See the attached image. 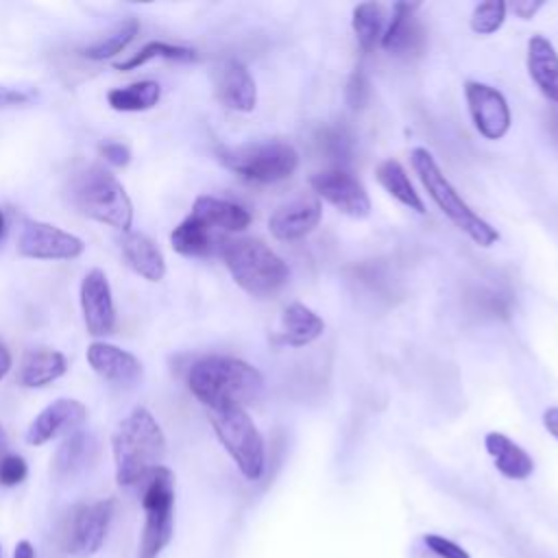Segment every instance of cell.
I'll use <instances>...</instances> for the list:
<instances>
[{"instance_id": "6da1fadb", "label": "cell", "mask_w": 558, "mask_h": 558, "mask_svg": "<svg viewBox=\"0 0 558 558\" xmlns=\"http://www.w3.org/2000/svg\"><path fill=\"white\" fill-rule=\"evenodd\" d=\"M190 392L207 408H244L264 390L262 373L233 355H205L187 371Z\"/></svg>"}, {"instance_id": "7a4b0ae2", "label": "cell", "mask_w": 558, "mask_h": 558, "mask_svg": "<svg viewBox=\"0 0 558 558\" xmlns=\"http://www.w3.org/2000/svg\"><path fill=\"white\" fill-rule=\"evenodd\" d=\"M116 482L133 486L144 482L148 473L161 466L166 456V436L150 410L133 408L116 427L111 436Z\"/></svg>"}, {"instance_id": "3957f363", "label": "cell", "mask_w": 558, "mask_h": 558, "mask_svg": "<svg viewBox=\"0 0 558 558\" xmlns=\"http://www.w3.org/2000/svg\"><path fill=\"white\" fill-rule=\"evenodd\" d=\"M410 161L418 181L427 190L429 198L453 222L456 229H460L471 242H475L482 248H488L499 240V231L488 220H484L477 211L471 209V205L460 196L453 183L445 177L438 161L427 148L423 146L412 148Z\"/></svg>"}, {"instance_id": "277c9868", "label": "cell", "mask_w": 558, "mask_h": 558, "mask_svg": "<svg viewBox=\"0 0 558 558\" xmlns=\"http://www.w3.org/2000/svg\"><path fill=\"white\" fill-rule=\"evenodd\" d=\"M220 257L231 279L251 296H272L290 279L288 264L257 238H229Z\"/></svg>"}, {"instance_id": "5b68a950", "label": "cell", "mask_w": 558, "mask_h": 558, "mask_svg": "<svg viewBox=\"0 0 558 558\" xmlns=\"http://www.w3.org/2000/svg\"><path fill=\"white\" fill-rule=\"evenodd\" d=\"M72 203L74 207L102 225H109L122 233L131 231L133 225V203L124 185L105 168L89 166L72 181Z\"/></svg>"}, {"instance_id": "8992f818", "label": "cell", "mask_w": 558, "mask_h": 558, "mask_svg": "<svg viewBox=\"0 0 558 558\" xmlns=\"http://www.w3.org/2000/svg\"><path fill=\"white\" fill-rule=\"evenodd\" d=\"M218 161L240 179L257 185L279 183L299 168V153L281 140H262L218 150Z\"/></svg>"}, {"instance_id": "52a82bcc", "label": "cell", "mask_w": 558, "mask_h": 558, "mask_svg": "<svg viewBox=\"0 0 558 558\" xmlns=\"http://www.w3.org/2000/svg\"><path fill=\"white\" fill-rule=\"evenodd\" d=\"M209 423L238 471L248 482H257L266 469V445L248 412L244 408L209 410Z\"/></svg>"}, {"instance_id": "ba28073f", "label": "cell", "mask_w": 558, "mask_h": 558, "mask_svg": "<svg viewBox=\"0 0 558 558\" xmlns=\"http://www.w3.org/2000/svg\"><path fill=\"white\" fill-rule=\"evenodd\" d=\"M142 508L144 527L137 558H157L174 532V473L168 466L153 469L144 480Z\"/></svg>"}, {"instance_id": "9c48e42d", "label": "cell", "mask_w": 558, "mask_h": 558, "mask_svg": "<svg viewBox=\"0 0 558 558\" xmlns=\"http://www.w3.org/2000/svg\"><path fill=\"white\" fill-rule=\"evenodd\" d=\"M310 185L318 198L351 218H366L371 214V196L364 183L347 168H327L310 177Z\"/></svg>"}, {"instance_id": "30bf717a", "label": "cell", "mask_w": 558, "mask_h": 558, "mask_svg": "<svg viewBox=\"0 0 558 558\" xmlns=\"http://www.w3.org/2000/svg\"><path fill=\"white\" fill-rule=\"evenodd\" d=\"M85 242L50 222L24 220L17 235V253L28 259H74L83 255Z\"/></svg>"}, {"instance_id": "8fae6325", "label": "cell", "mask_w": 558, "mask_h": 558, "mask_svg": "<svg viewBox=\"0 0 558 558\" xmlns=\"http://www.w3.org/2000/svg\"><path fill=\"white\" fill-rule=\"evenodd\" d=\"M464 98L473 126L482 137L501 140L510 131V107L497 87L480 81H466Z\"/></svg>"}, {"instance_id": "7c38bea8", "label": "cell", "mask_w": 558, "mask_h": 558, "mask_svg": "<svg viewBox=\"0 0 558 558\" xmlns=\"http://www.w3.org/2000/svg\"><path fill=\"white\" fill-rule=\"evenodd\" d=\"M113 512L116 499H100L76 508L65 532V551L81 558L96 554L105 543Z\"/></svg>"}, {"instance_id": "4fadbf2b", "label": "cell", "mask_w": 558, "mask_h": 558, "mask_svg": "<svg viewBox=\"0 0 558 558\" xmlns=\"http://www.w3.org/2000/svg\"><path fill=\"white\" fill-rule=\"evenodd\" d=\"M78 299L87 333L96 338L111 333L116 325V305L109 279L100 268H92L85 272Z\"/></svg>"}, {"instance_id": "5bb4252c", "label": "cell", "mask_w": 558, "mask_h": 558, "mask_svg": "<svg viewBox=\"0 0 558 558\" xmlns=\"http://www.w3.org/2000/svg\"><path fill=\"white\" fill-rule=\"evenodd\" d=\"M87 418V408L78 399L61 397L48 403L28 425L26 442L33 447L46 445L57 436H68L83 425Z\"/></svg>"}, {"instance_id": "9a60e30c", "label": "cell", "mask_w": 558, "mask_h": 558, "mask_svg": "<svg viewBox=\"0 0 558 558\" xmlns=\"http://www.w3.org/2000/svg\"><path fill=\"white\" fill-rule=\"evenodd\" d=\"M214 94L231 111L248 113L257 105V87L248 68L238 59H225L214 70Z\"/></svg>"}, {"instance_id": "2e32d148", "label": "cell", "mask_w": 558, "mask_h": 558, "mask_svg": "<svg viewBox=\"0 0 558 558\" xmlns=\"http://www.w3.org/2000/svg\"><path fill=\"white\" fill-rule=\"evenodd\" d=\"M190 216L218 240H229V233H240L251 225V214L246 207L211 194L196 196Z\"/></svg>"}, {"instance_id": "e0dca14e", "label": "cell", "mask_w": 558, "mask_h": 558, "mask_svg": "<svg viewBox=\"0 0 558 558\" xmlns=\"http://www.w3.org/2000/svg\"><path fill=\"white\" fill-rule=\"evenodd\" d=\"M323 216V205L316 196H299L279 205L270 218L268 229L270 235L279 242H294L310 235Z\"/></svg>"}, {"instance_id": "ac0fdd59", "label": "cell", "mask_w": 558, "mask_h": 558, "mask_svg": "<svg viewBox=\"0 0 558 558\" xmlns=\"http://www.w3.org/2000/svg\"><path fill=\"white\" fill-rule=\"evenodd\" d=\"M87 362L102 379L120 388H133L144 377V366L131 351L105 340H96L87 347Z\"/></svg>"}, {"instance_id": "d6986e66", "label": "cell", "mask_w": 558, "mask_h": 558, "mask_svg": "<svg viewBox=\"0 0 558 558\" xmlns=\"http://www.w3.org/2000/svg\"><path fill=\"white\" fill-rule=\"evenodd\" d=\"M421 7L410 2H397L392 7V17L384 28L381 48L397 57L418 54L425 46V28L414 15Z\"/></svg>"}, {"instance_id": "ffe728a7", "label": "cell", "mask_w": 558, "mask_h": 558, "mask_svg": "<svg viewBox=\"0 0 558 558\" xmlns=\"http://www.w3.org/2000/svg\"><path fill=\"white\" fill-rule=\"evenodd\" d=\"M527 72L541 94L558 105V52L545 35H532L527 39Z\"/></svg>"}, {"instance_id": "44dd1931", "label": "cell", "mask_w": 558, "mask_h": 558, "mask_svg": "<svg viewBox=\"0 0 558 558\" xmlns=\"http://www.w3.org/2000/svg\"><path fill=\"white\" fill-rule=\"evenodd\" d=\"M120 251L126 264L146 281H161L166 275V257L161 248L144 233L126 231L120 238Z\"/></svg>"}, {"instance_id": "7402d4cb", "label": "cell", "mask_w": 558, "mask_h": 558, "mask_svg": "<svg viewBox=\"0 0 558 558\" xmlns=\"http://www.w3.org/2000/svg\"><path fill=\"white\" fill-rule=\"evenodd\" d=\"M96 458H98L96 436L78 427L72 434H68L59 445L52 460V469L59 477H74L85 469H89Z\"/></svg>"}, {"instance_id": "603a6c76", "label": "cell", "mask_w": 558, "mask_h": 558, "mask_svg": "<svg viewBox=\"0 0 558 558\" xmlns=\"http://www.w3.org/2000/svg\"><path fill=\"white\" fill-rule=\"evenodd\" d=\"M484 447L493 458L495 469L508 480H527L534 473L532 456L517 445L510 436L501 432H488L484 436Z\"/></svg>"}, {"instance_id": "cb8c5ba5", "label": "cell", "mask_w": 558, "mask_h": 558, "mask_svg": "<svg viewBox=\"0 0 558 558\" xmlns=\"http://www.w3.org/2000/svg\"><path fill=\"white\" fill-rule=\"evenodd\" d=\"M325 331V320L307 305L294 301L281 314L277 342L286 347H307Z\"/></svg>"}, {"instance_id": "d4e9b609", "label": "cell", "mask_w": 558, "mask_h": 558, "mask_svg": "<svg viewBox=\"0 0 558 558\" xmlns=\"http://www.w3.org/2000/svg\"><path fill=\"white\" fill-rule=\"evenodd\" d=\"M68 371V360L61 351L54 349H31L24 353L17 381L24 388H44L54 379L63 377Z\"/></svg>"}, {"instance_id": "484cf974", "label": "cell", "mask_w": 558, "mask_h": 558, "mask_svg": "<svg viewBox=\"0 0 558 558\" xmlns=\"http://www.w3.org/2000/svg\"><path fill=\"white\" fill-rule=\"evenodd\" d=\"M375 177H377V183L395 198L399 201L403 207L416 211V214H425V205L418 196V192L414 190L405 168L397 161V159H386L377 166L375 170Z\"/></svg>"}, {"instance_id": "4316f807", "label": "cell", "mask_w": 558, "mask_h": 558, "mask_svg": "<svg viewBox=\"0 0 558 558\" xmlns=\"http://www.w3.org/2000/svg\"><path fill=\"white\" fill-rule=\"evenodd\" d=\"M351 28L362 52H371L384 35L386 28V7L379 2H362L353 9Z\"/></svg>"}, {"instance_id": "83f0119b", "label": "cell", "mask_w": 558, "mask_h": 558, "mask_svg": "<svg viewBox=\"0 0 558 558\" xmlns=\"http://www.w3.org/2000/svg\"><path fill=\"white\" fill-rule=\"evenodd\" d=\"M161 98V87L155 81H137L124 87H113L107 92V102L116 111H148Z\"/></svg>"}, {"instance_id": "f1b7e54d", "label": "cell", "mask_w": 558, "mask_h": 558, "mask_svg": "<svg viewBox=\"0 0 558 558\" xmlns=\"http://www.w3.org/2000/svg\"><path fill=\"white\" fill-rule=\"evenodd\" d=\"M140 33V20L137 17H126L120 24H116L105 37L96 39L94 44L83 48V57L92 61H105L116 54H120Z\"/></svg>"}, {"instance_id": "f546056e", "label": "cell", "mask_w": 558, "mask_h": 558, "mask_svg": "<svg viewBox=\"0 0 558 558\" xmlns=\"http://www.w3.org/2000/svg\"><path fill=\"white\" fill-rule=\"evenodd\" d=\"M153 59L192 63V61H196V50L187 48V46H179V44H168V41H148L133 57H129L126 61L116 63V68L122 70V72H129V70H137L140 65H146Z\"/></svg>"}, {"instance_id": "4dcf8cb0", "label": "cell", "mask_w": 558, "mask_h": 558, "mask_svg": "<svg viewBox=\"0 0 558 558\" xmlns=\"http://www.w3.org/2000/svg\"><path fill=\"white\" fill-rule=\"evenodd\" d=\"M320 150L336 161V168H344L353 155V135L347 126H327L316 137Z\"/></svg>"}, {"instance_id": "1f68e13d", "label": "cell", "mask_w": 558, "mask_h": 558, "mask_svg": "<svg viewBox=\"0 0 558 558\" xmlns=\"http://www.w3.org/2000/svg\"><path fill=\"white\" fill-rule=\"evenodd\" d=\"M508 13V4L504 0H486L475 4L471 17H469V26L475 35H493L501 28L504 20Z\"/></svg>"}, {"instance_id": "d6a6232c", "label": "cell", "mask_w": 558, "mask_h": 558, "mask_svg": "<svg viewBox=\"0 0 558 558\" xmlns=\"http://www.w3.org/2000/svg\"><path fill=\"white\" fill-rule=\"evenodd\" d=\"M37 100L35 87L24 85H0V111L13 109V107H26Z\"/></svg>"}, {"instance_id": "836d02e7", "label": "cell", "mask_w": 558, "mask_h": 558, "mask_svg": "<svg viewBox=\"0 0 558 558\" xmlns=\"http://www.w3.org/2000/svg\"><path fill=\"white\" fill-rule=\"evenodd\" d=\"M26 473H28V466L22 456L7 453L0 460V484L2 486H17L20 482H24Z\"/></svg>"}, {"instance_id": "e575fe53", "label": "cell", "mask_w": 558, "mask_h": 558, "mask_svg": "<svg viewBox=\"0 0 558 558\" xmlns=\"http://www.w3.org/2000/svg\"><path fill=\"white\" fill-rule=\"evenodd\" d=\"M423 543H425L427 549H429L432 554H436L438 558H471L469 551H466L462 545H458V543H453L451 538H445V536H440V534H425V536H423Z\"/></svg>"}, {"instance_id": "d590c367", "label": "cell", "mask_w": 558, "mask_h": 558, "mask_svg": "<svg viewBox=\"0 0 558 558\" xmlns=\"http://www.w3.org/2000/svg\"><path fill=\"white\" fill-rule=\"evenodd\" d=\"M368 98V78L366 74L362 72V68L357 65L347 83V102L353 107V109H362L364 102Z\"/></svg>"}, {"instance_id": "8d00e7d4", "label": "cell", "mask_w": 558, "mask_h": 558, "mask_svg": "<svg viewBox=\"0 0 558 558\" xmlns=\"http://www.w3.org/2000/svg\"><path fill=\"white\" fill-rule=\"evenodd\" d=\"M100 155L105 157L107 163H111L116 168H122V166H126L131 161V150L122 142H105V144H100Z\"/></svg>"}, {"instance_id": "74e56055", "label": "cell", "mask_w": 558, "mask_h": 558, "mask_svg": "<svg viewBox=\"0 0 558 558\" xmlns=\"http://www.w3.org/2000/svg\"><path fill=\"white\" fill-rule=\"evenodd\" d=\"M543 7H545L543 0H514V2L508 4V9H510L517 17H521V20H532Z\"/></svg>"}, {"instance_id": "f35d334b", "label": "cell", "mask_w": 558, "mask_h": 558, "mask_svg": "<svg viewBox=\"0 0 558 558\" xmlns=\"http://www.w3.org/2000/svg\"><path fill=\"white\" fill-rule=\"evenodd\" d=\"M543 425L549 432V436H554L558 440V408H547L543 412Z\"/></svg>"}, {"instance_id": "ab89813d", "label": "cell", "mask_w": 558, "mask_h": 558, "mask_svg": "<svg viewBox=\"0 0 558 558\" xmlns=\"http://www.w3.org/2000/svg\"><path fill=\"white\" fill-rule=\"evenodd\" d=\"M11 366H13L11 351H9V347L4 344V340L0 338V379H4V377H7V373L11 371Z\"/></svg>"}, {"instance_id": "60d3db41", "label": "cell", "mask_w": 558, "mask_h": 558, "mask_svg": "<svg viewBox=\"0 0 558 558\" xmlns=\"http://www.w3.org/2000/svg\"><path fill=\"white\" fill-rule=\"evenodd\" d=\"M13 558H35V547L28 541H20L13 549Z\"/></svg>"}, {"instance_id": "b9f144b4", "label": "cell", "mask_w": 558, "mask_h": 558, "mask_svg": "<svg viewBox=\"0 0 558 558\" xmlns=\"http://www.w3.org/2000/svg\"><path fill=\"white\" fill-rule=\"evenodd\" d=\"M549 131H551L554 140L558 142V109H554V111L549 113Z\"/></svg>"}, {"instance_id": "7bdbcfd3", "label": "cell", "mask_w": 558, "mask_h": 558, "mask_svg": "<svg viewBox=\"0 0 558 558\" xmlns=\"http://www.w3.org/2000/svg\"><path fill=\"white\" fill-rule=\"evenodd\" d=\"M7 453H9V438H7L4 427L0 425V460H2Z\"/></svg>"}, {"instance_id": "ee69618b", "label": "cell", "mask_w": 558, "mask_h": 558, "mask_svg": "<svg viewBox=\"0 0 558 558\" xmlns=\"http://www.w3.org/2000/svg\"><path fill=\"white\" fill-rule=\"evenodd\" d=\"M4 229H7V218H4V214H2V209H0V238L4 235Z\"/></svg>"}]
</instances>
